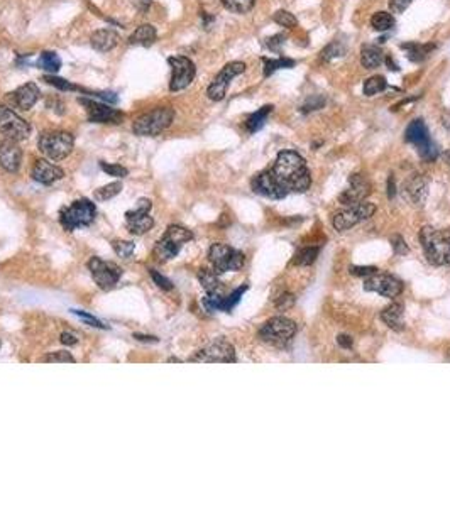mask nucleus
<instances>
[{
	"label": "nucleus",
	"instance_id": "obj_28",
	"mask_svg": "<svg viewBox=\"0 0 450 507\" xmlns=\"http://www.w3.org/2000/svg\"><path fill=\"white\" fill-rule=\"evenodd\" d=\"M386 54L382 53V49L376 44H364L361 48V65L365 70H376L380 68L382 63H385Z\"/></svg>",
	"mask_w": 450,
	"mask_h": 507
},
{
	"label": "nucleus",
	"instance_id": "obj_58",
	"mask_svg": "<svg viewBox=\"0 0 450 507\" xmlns=\"http://www.w3.org/2000/svg\"><path fill=\"white\" fill-rule=\"evenodd\" d=\"M442 122H444L445 129L450 130V113H449V112L444 113V117H442Z\"/></svg>",
	"mask_w": 450,
	"mask_h": 507
},
{
	"label": "nucleus",
	"instance_id": "obj_54",
	"mask_svg": "<svg viewBox=\"0 0 450 507\" xmlns=\"http://www.w3.org/2000/svg\"><path fill=\"white\" fill-rule=\"evenodd\" d=\"M61 344L65 345H77L78 344V335L75 332H63L61 333Z\"/></svg>",
	"mask_w": 450,
	"mask_h": 507
},
{
	"label": "nucleus",
	"instance_id": "obj_23",
	"mask_svg": "<svg viewBox=\"0 0 450 507\" xmlns=\"http://www.w3.org/2000/svg\"><path fill=\"white\" fill-rule=\"evenodd\" d=\"M20 163H23V149L19 147V144L11 139L0 142V166L7 173H18Z\"/></svg>",
	"mask_w": 450,
	"mask_h": 507
},
{
	"label": "nucleus",
	"instance_id": "obj_36",
	"mask_svg": "<svg viewBox=\"0 0 450 507\" xmlns=\"http://www.w3.org/2000/svg\"><path fill=\"white\" fill-rule=\"evenodd\" d=\"M346 53H347V48H346V46L342 44V42H339V41H332L330 44H327L325 48L322 49V53H320V59H322L323 63H330L332 59L344 56V54H346Z\"/></svg>",
	"mask_w": 450,
	"mask_h": 507
},
{
	"label": "nucleus",
	"instance_id": "obj_17",
	"mask_svg": "<svg viewBox=\"0 0 450 507\" xmlns=\"http://www.w3.org/2000/svg\"><path fill=\"white\" fill-rule=\"evenodd\" d=\"M153 203L147 198H141L137 201L136 208L125 213V227L132 235H144L154 227V218L151 217L149 211Z\"/></svg>",
	"mask_w": 450,
	"mask_h": 507
},
{
	"label": "nucleus",
	"instance_id": "obj_11",
	"mask_svg": "<svg viewBox=\"0 0 450 507\" xmlns=\"http://www.w3.org/2000/svg\"><path fill=\"white\" fill-rule=\"evenodd\" d=\"M0 134H4L6 139H11V141L15 142L26 141L31 135V125L23 117H19L11 107L0 104Z\"/></svg>",
	"mask_w": 450,
	"mask_h": 507
},
{
	"label": "nucleus",
	"instance_id": "obj_39",
	"mask_svg": "<svg viewBox=\"0 0 450 507\" xmlns=\"http://www.w3.org/2000/svg\"><path fill=\"white\" fill-rule=\"evenodd\" d=\"M273 20L285 29H294L298 25V19L288 11H276L275 15H273Z\"/></svg>",
	"mask_w": 450,
	"mask_h": 507
},
{
	"label": "nucleus",
	"instance_id": "obj_14",
	"mask_svg": "<svg viewBox=\"0 0 450 507\" xmlns=\"http://www.w3.org/2000/svg\"><path fill=\"white\" fill-rule=\"evenodd\" d=\"M88 270H90L96 286L102 291H112L122 277V269L119 265L99 259V257H92L88 261Z\"/></svg>",
	"mask_w": 450,
	"mask_h": 507
},
{
	"label": "nucleus",
	"instance_id": "obj_42",
	"mask_svg": "<svg viewBox=\"0 0 450 507\" xmlns=\"http://www.w3.org/2000/svg\"><path fill=\"white\" fill-rule=\"evenodd\" d=\"M112 247L113 252L122 257V259H129L134 251H136V244L129 242V240H115V242H112Z\"/></svg>",
	"mask_w": 450,
	"mask_h": 507
},
{
	"label": "nucleus",
	"instance_id": "obj_55",
	"mask_svg": "<svg viewBox=\"0 0 450 507\" xmlns=\"http://www.w3.org/2000/svg\"><path fill=\"white\" fill-rule=\"evenodd\" d=\"M337 344L342 346V349H351V346H352V338L349 335H339L337 337Z\"/></svg>",
	"mask_w": 450,
	"mask_h": 507
},
{
	"label": "nucleus",
	"instance_id": "obj_18",
	"mask_svg": "<svg viewBox=\"0 0 450 507\" xmlns=\"http://www.w3.org/2000/svg\"><path fill=\"white\" fill-rule=\"evenodd\" d=\"M364 289L385 296V298L394 299L403 293V282L398 277L391 276V274L376 273L373 276L365 277Z\"/></svg>",
	"mask_w": 450,
	"mask_h": 507
},
{
	"label": "nucleus",
	"instance_id": "obj_3",
	"mask_svg": "<svg viewBox=\"0 0 450 507\" xmlns=\"http://www.w3.org/2000/svg\"><path fill=\"white\" fill-rule=\"evenodd\" d=\"M173 118L175 110L171 107L154 108L134 120L132 132L141 137H154V135L165 132L168 127L173 124Z\"/></svg>",
	"mask_w": 450,
	"mask_h": 507
},
{
	"label": "nucleus",
	"instance_id": "obj_2",
	"mask_svg": "<svg viewBox=\"0 0 450 507\" xmlns=\"http://www.w3.org/2000/svg\"><path fill=\"white\" fill-rule=\"evenodd\" d=\"M420 244L432 265H450V228L437 230L433 227H423L420 232Z\"/></svg>",
	"mask_w": 450,
	"mask_h": 507
},
{
	"label": "nucleus",
	"instance_id": "obj_38",
	"mask_svg": "<svg viewBox=\"0 0 450 507\" xmlns=\"http://www.w3.org/2000/svg\"><path fill=\"white\" fill-rule=\"evenodd\" d=\"M317 256H318L317 247H305V249H301L300 252H296V256H294V259H293V264L294 265H310V264H313L315 259H317Z\"/></svg>",
	"mask_w": 450,
	"mask_h": 507
},
{
	"label": "nucleus",
	"instance_id": "obj_15",
	"mask_svg": "<svg viewBox=\"0 0 450 507\" xmlns=\"http://www.w3.org/2000/svg\"><path fill=\"white\" fill-rule=\"evenodd\" d=\"M376 211V205L369 201H361L354 206H347L346 211H340L334 217V228L337 232H346L349 228L359 225L364 220H369Z\"/></svg>",
	"mask_w": 450,
	"mask_h": 507
},
{
	"label": "nucleus",
	"instance_id": "obj_46",
	"mask_svg": "<svg viewBox=\"0 0 450 507\" xmlns=\"http://www.w3.org/2000/svg\"><path fill=\"white\" fill-rule=\"evenodd\" d=\"M100 168H102L104 173H107L108 176L113 177H125L129 175V169L120 166V164H107V163H100Z\"/></svg>",
	"mask_w": 450,
	"mask_h": 507
},
{
	"label": "nucleus",
	"instance_id": "obj_20",
	"mask_svg": "<svg viewBox=\"0 0 450 507\" xmlns=\"http://www.w3.org/2000/svg\"><path fill=\"white\" fill-rule=\"evenodd\" d=\"M371 193V184L361 175H351L349 186L339 196V201L346 206H354L357 203L365 201V196Z\"/></svg>",
	"mask_w": 450,
	"mask_h": 507
},
{
	"label": "nucleus",
	"instance_id": "obj_45",
	"mask_svg": "<svg viewBox=\"0 0 450 507\" xmlns=\"http://www.w3.org/2000/svg\"><path fill=\"white\" fill-rule=\"evenodd\" d=\"M41 362H48V363H75V357L71 355L70 352H66V350H60V352H53V353H48L44 355L43 358H41Z\"/></svg>",
	"mask_w": 450,
	"mask_h": 507
},
{
	"label": "nucleus",
	"instance_id": "obj_40",
	"mask_svg": "<svg viewBox=\"0 0 450 507\" xmlns=\"http://www.w3.org/2000/svg\"><path fill=\"white\" fill-rule=\"evenodd\" d=\"M120 192H122V184L117 183V181H115V183H111V184L102 186V188L96 189L95 198L99 201H107V200H111V198L117 196V194H119Z\"/></svg>",
	"mask_w": 450,
	"mask_h": 507
},
{
	"label": "nucleus",
	"instance_id": "obj_51",
	"mask_svg": "<svg viewBox=\"0 0 450 507\" xmlns=\"http://www.w3.org/2000/svg\"><path fill=\"white\" fill-rule=\"evenodd\" d=\"M391 245H393V251L396 252L398 256H406L408 254V245L405 240H403L401 235L391 237Z\"/></svg>",
	"mask_w": 450,
	"mask_h": 507
},
{
	"label": "nucleus",
	"instance_id": "obj_52",
	"mask_svg": "<svg viewBox=\"0 0 450 507\" xmlns=\"http://www.w3.org/2000/svg\"><path fill=\"white\" fill-rule=\"evenodd\" d=\"M413 0H389V8L393 14H403Z\"/></svg>",
	"mask_w": 450,
	"mask_h": 507
},
{
	"label": "nucleus",
	"instance_id": "obj_27",
	"mask_svg": "<svg viewBox=\"0 0 450 507\" xmlns=\"http://www.w3.org/2000/svg\"><path fill=\"white\" fill-rule=\"evenodd\" d=\"M158 39V31L153 24H142L130 34L129 44L132 46H142V48H149Z\"/></svg>",
	"mask_w": 450,
	"mask_h": 507
},
{
	"label": "nucleus",
	"instance_id": "obj_49",
	"mask_svg": "<svg viewBox=\"0 0 450 507\" xmlns=\"http://www.w3.org/2000/svg\"><path fill=\"white\" fill-rule=\"evenodd\" d=\"M349 270L356 277H369L377 273V268H374V265H351Z\"/></svg>",
	"mask_w": 450,
	"mask_h": 507
},
{
	"label": "nucleus",
	"instance_id": "obj_5",
	"mask_svg": "<svg viewBox=\"0 0 450 507\" xmlns=\"http://www.w3.org/2000/svg\"><path fill=\"white\" fill-rule=\"evenodd\" d=\"M37 147L46 158L51 161H61L68 158L73 151L75 137L73 134L66 132V130H48V132L39 135Z\"/></svg>",
	"mask_w": 450,
	"mask_h": 507
},
{
	"label": "nucleus",
	"instance_id": "obj_44",
	"mask_svg": "<svg viewBox=\"0 0 450 507\" xmlns=\"http://www.w3.org/2000/svg\"><path fill=\"white\" fill-rule=\"evenodd\" d=\"M246 291H247V284H244V286H241V287H237V289H235L234 293H230L229 296H225L224 303H222V311H225V313L232 311V308H234L235 304H237L239 301H241L242 294L246 293Z\"/></svg>",
	"mask_w": 450,
	"mask_h": 507
},
{
	"label": "nucleus",
	"instance_id": "obj_43",
	"mask_svg": "<svg viewBox=\"0 0 450 507\" xmlns=\"http://www.w3.org/2000/svg\"><path fill=\"white\" fill-rule=\"evenodd\" d=\"M44 82H48L49 84H53V87L60 88V90L63 92H82L83 88L77 87V84H73L71 82H68V80H63V78H58V76L54 75H46L44 76Z\"/></svg>",
	"mask_w": 450,
	"mask_h": 507
},
{
	"label": "nucleus",
	"instance_id": "obj_41",
	"mask_svg": "<svg viewBox=\"0 0 450 507\" xmlns=\"http://www.w3.org/2000/svg\"><path fill=\"white\" fill-rule=\"evenodd\" d=\"M325 104H327L325 96L312 95V96H308V99H306L304 104H301L300 112L301 113H310V112H313V110L323 108V107H325Z\"/></svg>",
	"mask_w": 450,
	"mask_h": 507
},
{
	"label": "nucleus",
	"instance_id": "obj_37",
	"mask_svg": "<svg viewBox=\"0 0 450 507\" xmlns=\"http://www.w3.org/2000/svg\"><path fill=\"white\" fill-rule=\"evenodd\" d=\"M220 2L227 11L234 14H247L256 6V0H220Z\"/></svg>",
	"mask_w": 450,
	"mask_h": 507
},
{
	"label": "nucleus",
	"instance_id": "obj_29",
	"mask_svg": "<svg viewBox=\"0 0 450 507\" xmlns=\"http://www.w3.org/2000/svg\"><path fill=\"white\" fill-rule=\"evenodd\" d=\"M401 49L406 51V56L411 63H422L428 54L435 49V44H420V42H403Z\"/></svg>",
	"mask_w": 450,
	"mask_h": 507
},
{
	"label": "nucleus",
	"instance_id": "obj_19",
	"mask_svg": "<svg viewBox=\"0 0 450 507\" xmlns=\"http://www.w3.org/2000/svg\"><path fill=\"white\" fill-rule=\"evenodd\" d=\"M39 87L36 83L29 82L23 87L15 88L14 92L7 93V101L12 105V108H18V110H31L36 105V101L39 100Z\"/></svg>",
	"mask_w": 450,
	"mask_h": 507
},
{
	"label": "nucleus",
	"instance_id": "obj_21",
	"mask_svg": "<svg viewBox=\"0 0 450 507\" xmlns=\"http://www.w3.org/2000/svg\"><path fill=\"white\" fill-rule=\"evenodd\" d=\"M403 196L411 205L422 206L428 196V180L422 175L411 176L403 186Z\"/></svg>",
	"mask_w": 450,
	"mask_h": 507
},
{
	"label": "nucleus",
	"instance_id": "obj_25",
	"mask_svg": "<svg viewBox=\"0 0 450 507\" xmlns=\"http://www.w3.org/2000/svg\"><path fill=\"white\" fill-rule=\"evenodd\" d=\"M90 44L92 48L100 51V53H107V51H112L119 44V34L113 29H99V31L92 34Z\"/></svg>",
	"mask_w": 450,
	"mask_h": 507
},
{
	"label": "nucleus",
	"instance_id": "obj_60",
	"mask_svg": "<svg viewBox=\"0 0 450 507\" xmlns=\"http://www.w3.org/2000/svg\"><path fill=\"white\" fill-rule=\"evenodd\" d=\"M447 361H450V349H449V352H447Z\"/></svg>",
	"mask_w": 450,
	"mask_h": 507
},
{
	"label": "nucleus",
	"instance_id": "obj_30",
	"mask_svg": "<svg viewBox=\"0 0 450 507\" xmlns=\"http://www.w3.org/2000/svg\"><path fill=\"white\" fill-rule=\"evenodd\" d=\"M271 112H273V105H264V107H261L259 110H256L254 113H251V115L247 117L246 129L249 130L251 134L258 132V130L263 129L264 124H266L268 117L271 115Z\"/></svg>",
	"mask_w": 450,
	"mask_h": 507
},
{
	"label": "nucleus",
	"instance_id": "obj_4",
	"mask_svg": "<svg viewBox=\"0 0 450 507\" xmlns=\"http://www.w3.org/2000/svg\"><path fill=\"white\" fill-rule=\"evenodd\" d=\"M193 239L192 230L185 228L182 225H170L166 228L165 235L158 240L156 245H154V257L158 261L166 262L173 257L178 256V252L182 251V247L187 242H190Z\"/></svg>",
	"mask_w": 450,
	"mask_h": 507
},
{
	"label": "nucleus",
	"instance_id": "obj_12",
	"mask_svg": "<svg viewBox=\"0 0 450 507\" xmlns=\"http://www.w3.org/2000/svg\"><path fill=\"white\" fill-rule=\"evenodd\" d=\"M246 71V63L242 61H230L218 71L213 82L208 84L207 88V96L212 101H220L225 99L227 90H229L230 82L235 78V76L242 75Z\"/></svg>",
	"mask_w": 450,
	"mask_h": 507
},
{
	"label": "nucleus",
	"instance_id": "obj_1",
	"mask_svg": "<svg viewBox=\"0 0 450 507\" xmlns=\"http://www.w3.org/2000/svg\"><path fill=\"white\" fill-rule=\"evenodd\" d=\"M269 173L286 194L305 193L312 186V176L306 161L296 151H281L269 168Z\"/></svg>",
	"mask_w": 450,
	"mask_h": 507
},
{
	"label": "nucleus",
	"instance_id": "obj_59",
	"mask_svg": "<svg viewBox=\"0 0 450 507\" xmlns=\"http://www.w3.org/2000/svg\"><path fill=\"white\" fill-rule=\"evenodd\" d=\"M442 158H444V161H445V163H447V164H449V166H450V149H447V151H445V152H444V154H442Z\"/></svg>",
	"mask_w": 450,
	"mask_h": 507
},
{
	"label": "nucleus",
	"instance_id": "obj_35",
	"mask_svg": "<svg viewBox=\"0 0 450 507\" xmlns=\"http://www.w3.org/2000/svg\"><path fill=\"white\" fill-rule=\"evenodd\" d=\"M386 88H388V82H386L385 76L374 75V76H371V78L365 80L363 92L365 96H374V95H377V93L385 92Z\"/></svg>",
	"mask_w": 450,
	"mask_h": 507
},
{
	"label": "nucleus",
	"instance_id": "obj_9",
	"mask_svg": "<svg viewBox=\"0 0 450 507\" xmlns=\"http://www.w3.org/2000/svg\"><path fill=\"white\" fill-rule=\"evenodd\" d=\"M208 261L217 274L242 269L246 257L241 251L225 244H213L208 251Z\"/></svg>",
	"mask_w": 450,
	"mask_h": 507
},
{
	"label": "nucleus",
	"instance_id": "obj_26",
	"mask_svg": "<svg viewBox=\"0 0 450 507\" xmlns=\"http://www.w3.org/2000/svg\"><path fill=\"white\" fill-rule=\"evenodd\" d=\"M381 320L394 332H401L405 328V308L401 303H391L381 311Z\"/></svg>",
	"mask_w": 450,
	"mask_h": 507
},
{
	"label": "nucleus",
	"instance_id": "obj_33",
	"mask_svg": "<svg viewBox=\"0 0 450 507\" xmlns=\"http://www.w3.org/2000/svg\"><path fill=\"white\" fill-rule=\"evenodd\" d=\"M263 63H264V76H271L275 71L277 70H286V68H293L294 65H296V61L292 58H285V56H280L276 59H271V58H263Z\"/></svg>",
	"mask_w": 450,
	"mask_h": 507
},
{
	"label": "nucleus",
	"instance_id": "obj_47",
	"mask_svg": "<svg viewBox=\"0 0 450 507\" xmlns=\"http://www.w3.org/2000/svg\"><path fill=\"white\" fill-rule=\"evenodd\" d=\"M149 274H151V277H153L154 284H156L158 287H161V289L171 291V289H173V287H175L173 282H171L168 277L163 276V274H159L156 269H149Z\"/></svg>",
	"mask_w": 450,
	"mask_h": 507
},
{
	"label": "nucleus",
	"instance_id": "obj_34",
	"mask_svg": "<svg viewBox=\"0 0 450 507\" xmlns=\"http://www.w3.org/2000/svg\"><path fill=\"white\" fill-rule=\"evenodd\" d=\"M394 24H396V20H394L393 14H389V12L380 11V12H376V14L371 17L373 29H374V31H377V32L389 31V29L394 27Z\"/></svg>",
	"mask_w": 450,
	"mask_h": 507
},
{
	"label": "nucleus",
	"instance_id": "obj_7",
	"mask_svg": "<svg viewBox=\"0 0 450 507\" xmlns=\"http://www.w3.org/2000/svg\"><path fill=\"white\" fill-rule=\"evenodd\" d=\"M95 203L87 200V198H82V200L73 201L70 206L61 210L60 223L66 232H73L77 230V228L92 225L95 220Z\"/></svg>",
	"mask_w": 450,
	"mask_h": 507
},
{
	"label": "nucleus",
	"instance_id": "obj_8",
	"mask_svg": "<svg viewBox=\"0 0 450 507\" xmlns=\"http://www.w3.org/2000/svg\"><path fill=\"white\" fill-rule=\"evenodd\" d=\"M405 139L406 142L413 144L416 151H418V154L422 156L425 161H428V163H432V161L439 158V146L432 141L428 127L422 118H415L413 122H410V125L406 127Z\"/></svg>",
	"mask_w": 450,
	"mask_h": 507
},
{
	"label": "nucleus",
	"instance_id": "obj_56",
	"mask_svg": "<svg viewBox=\"0 0 450 507\" xmlns=\"http://www.w3.org/2000/svg\"><path fill=\"white\" fill-rule=\"evenodd\" d=\"M394 194H396V186H394V177L389 176V180H388V196H389V198H394Z\"/></svg>",
	"mask_w": 450,
	"mask_h": 507
},
{
	"label": "nucleus",
	"instance_id": "obj_31",
	"mask_svg": "<svg viewBox=\"0 0 450 507\" xmlns=\"http://www.w3.org/2000/svg\"><path fill=\"white\" fill-rule=\"evenodd\" d=\"M199 281L200 284L204 286V289L207 291V294H224L222 293V284L218 281L215 270L201 269L199 273Z\"/></svg>",
	"mask_w": 450,
	"mask_h": 507
},
{
	"label": "nucleus",
	"instance_id": "obj_32",
	"mask_svg": "<svg viewBox=\"0 0 450 507\" xmlns=\"http://www.w3.org/2000/svg\"><path fill=\"white\" fill-rule=\"evenodd\" d=\"M37 68H41V70L48 71V73H58L61 68V58L58 56L56 53H53V51H44V53L39 54V59H37Z\"/></svg>",
	"mask_w": 450,
	"mask_h": 507
},
{
	"label": "nucleus",
	"instance_id": "obj_24",
	"mask_svg": "<svg viewBox=\"0 0 450 507\" xmlns=\"http://www.w3.org/2000/svg\"><path fill=\"white\" fill-rule=\"evenodd\" d=\"M32 180L41 184H53L65 176V171L56 164L49 163L48 159H37L31 171Z\"/></svg>",
	"mask_w": 450,
	"mask_h": 507
},
{
	"label": "nucleus",
	"instance_id": "obj_16",
	"mask_svg": "<svg viewBox=\"0 0 450 507\" xmlns=\"http://www.w3.org/2000/svg\"><path fill=\"white\" fill-rule=\"evenodd\" d=\"M78 104L85 107L88 120L94 122V124L119 125L125 118L124 112H120V110L117 108H112L111 105L102 104V101H96L92 99H78Z\"/></svg>",
	"mask_w": 450,
	"mask_h": 507
},
{
	"label": "nucleus",
	"instance_id": "obj_6",
	"mask_svg": "<svg viewBox=\"0 0 450 507\" xmlns=\"http://www.w3.org/2000/svg\"><path fill=\"white\" fill-rule=\"evenodd\" d=\"M296 323L293 320L285 318V316H275L261 327L259 338L264 344L283 349L296 335Z\"/></svg>",
	"mask_w": 450,
	"mask_h": 507
},
{
	"label": "nucleus",
	"instance_id": "obj_13",
	"mask_svg": "<svg viewBox=\"0 0 450 507\" xmlns=\"http://www.w3.org/2000/svg\"><path fill=\"white\" fill-rule=\"evenodd\" d=\"M168 65L171 66L170 92H182L193 83L196 75L195 63L187 56H170Z\"/></svg>",
	"mask_w": 450,
	"mask_h": 507
},
{
	"label": "nucleus",
	"instance_id": "obj_57",
	"mask_svg": "<svg viewBox=\"0 0 450 507\" xmlns=\"http://www.w3.org/2000/svg\"><path fill=\"white\" fill-rule=\"evenodd\" d=\"M134 338L139 342H151V344H156L158 338L156 337H146V335H134Z\"/></svg>",
	"mask_w": 450,
	"mask_h": 507
},
{
	"label": "nucleus",
	"instance_id": "obj_22",
	"mask_svg": "<svg viewBox=\"0 0 450 507\" xmlns=\"http://www.w3.org/2000/svg\"><path fill=\"white\" fill-rule=\"evenodd\" d=\"M251 186H252V189H254V193L261 194V196L271 198V200H281V198L286 196V193L276 184V181L273 180L269 169H266V171L259 173V175H256L254 177H252Z\"/></svg>",
	"mask_w": 450,
	"mask_h": 507
},
{
	"label": "nucleus",
	"instance_id": "obj_50",
	"mask_svg": "<svg viewBox=\"0 0 450 507\" xmlns=\"http://www.w3.org/2000/svg\"><path fill=\"white\" fill-rule=\"evenodd\" d=\"M71 313H73V315L80 316V318H82V320H85L87 323L90 325V327L102 328V330L107 328V325H104L102 321H100L99 318H95V316H94V315H90V313H85V311H82V310H71Z\"/></svg>",
	"mask_w": 450,
	"mask_h": 507
},
{
	"label": "nucleus",
	"instance_id": "obj_53",
	"mask_svg": "<svg viewBox=\"0 0 450 507\" xmlns=\"http://www.w3.org/2000/svg\"><path fill=\"white\" fill-rule=\"evenodd\" d=\"M293 304H294V296H293V294H288V293L283 294V296H280V298H277V301H276V306L280 308L281 311H286V310H288V308H292Z\"/></svg>",
	"mask_w": 450,
	"mask_h": 507
},
{
	"label": "nucleus",
	"instance_id": "obj_48",
	"mask_svg": "<svg viewBox=\"0 0 450 507\" xmlns=\"http://www.w3.org/2000/svg\"><path fill=\"white\" fill-rule=\"evenodd\" d=\"M285 39H286L285 34H276V36L268 37L264 44H266V48L269 51H273V53H281V48H283Z\"/></svg>",
	"mask_w": 450,
	"mask_h": 507
},
{
	"label": "nucleus",
	"instance_id": "obj_10",
	"mask_svg": "<svg viewBox=\"0 0 450 507\" xmlns=\"http://www.w3.org/2000/svg\"><path fill=\"white\" fill-rule=\"evenodd\" d=\"M237 361L235 357V349L232 344L225 340V338H217V340L210 342L207 346L199 350L193 357L188 358V362L196 363H213V362H224V363H234Z\"/></svg>",
	"mask_w": 450,
	"mask_h": 507
},
{
	"label": "nucleus",
	"instance_id": "obj_61",
	"mask_svg": "<svg viewBox=\"0 0 450 507\" xmlns=\"http://www.w3.org/2000/svg\"><path fill=\"white\" fill-rule=\"evenodd\" d=\"M0 345H2V342H0Z\"/></svg>",
	"mask_w": 450,
	"mask_h": 507
}]
</instances>
